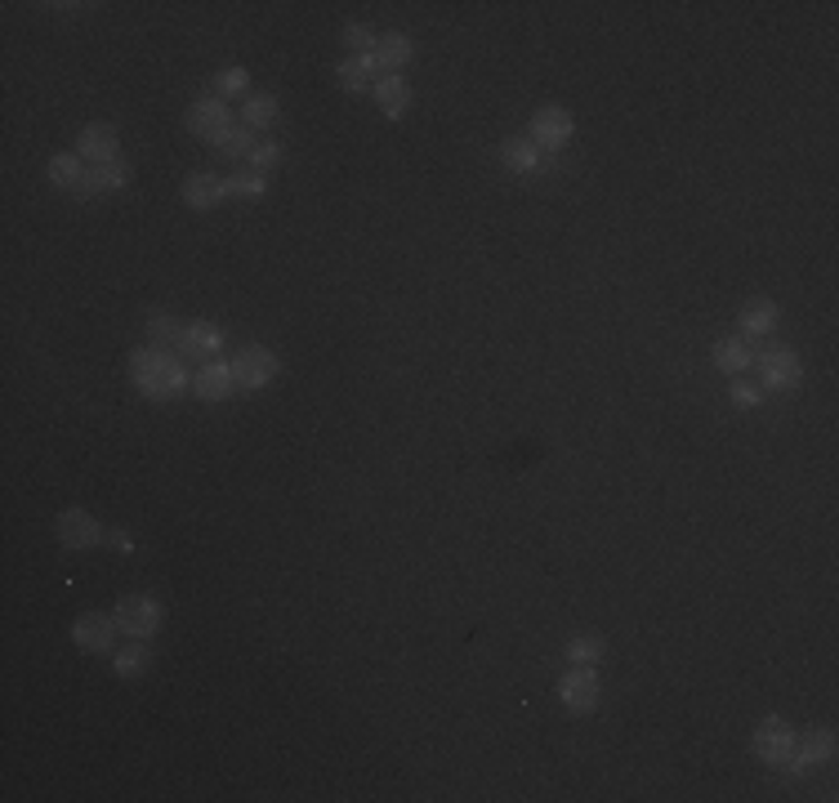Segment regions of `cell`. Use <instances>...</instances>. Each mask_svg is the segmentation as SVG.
<instances>
[{
	"instance_id": "6da1fadb",
	"label": "cell",
	"mask_w": 839,
	"mask_h": 803,
	"mask_svg": "<svg viewBox=\"0 0 839 803\" xmlns=\"http://www.w3.org/2000/svg\"><path fill=\"white\" fill-rule=\"evenodd\" d=\"M130 380L134 389L144 393L148 402H174L179 393L193 389V370L183 366L179 353H166V349H134L130 353Z\"/></svg>"
},
{
	"instance_id": "7a4b0ae2",
	"label": "cell",
	"mask_w": 839,
	"mask_h": 803,
	"mask_svg": "<svg viewBox=\"0 0 839 803\" xmlns=\"http://www.w3.org/2000/svg\"><path fill=\"white\" fill-rule=\"evenodd\" d=\"M112 617H117V630H121L125 638L148 643V638H157L161 625H166V607H161V598H153V594H125V598H117Z\"/></svg>"
},
{
	"instance_id": "3957f363",
	"label": "cell",
	"mask_w": 839,
	"mask_h": 803,
	"mask_svg": "<svg viewBox=\"0 0 839 803\" xmlns=\"http://www.w3.org/2000/svg\"><path fill=\"white\" fill-rule=\"evenodd\" d=\"M755 366H759V385L777 398L795 393L804 385V366H800V353L790 344H764L755 349Z\"/></svg>"
},
{
	"instance_id": "277c9868",
	"label": "cell",
	"mask_w": 839,
	"mask_h": 803,
	"mask_svg": "<svg viewBox=\"0 0 839 803\" xmlns=\"http://www.w3.org/2000/svg\"><path fill=\"white\" fill-rule=\"evenodd\" d=\"M558 701L563 710L585 719L603 705V683H598V666H572L563 679H558Z\"/></svg>"
},
{
	"instance_id": "5b68a950",
	"label": "cell",
	"mask_w": 839,
	"mask_h": 803,
	"mask_svg": "<svg viewBox=\"0 0 839 803\" xmlns=\"http://www.w3.org/2000/svg\"><path fill=\"white\" fill-rule=\"evenodd\" d=\"M232 370H238V389L242 393H259L268 389L277 375H282V357H277L268 344H242V353L232 357Z\"/></svg>"
},
{
	"instance_id": "8992f818",
	"label": "cell",
	"mask_w": 839,
	"mask_h": 803,
	"mask_svg": "<svg viewBox=\"0 0 839 803\" xmlns=\"http://www.w3.org/2000/svg\"><path fill=\"white\" fill-rule=\"evenodd\" d=\"M183 125H189V134L193 138H202V144H219V138L238 125V117L228 112V104L223 99H215V94H202V99H193L189 104V112H183Z\"/></svg>"
},
{
	"instance_id": "52a82bcc",
	"label": "cell",
	"mask_w": 839,
	"mask_h": 803,
	"mask_svg": "<svg viewBox=\"0 0 839 803\" xmlns=\"http://www.w3.org/2000/svg\"><path fill=\"white\" fill-rule=\"evenodd\" d=\"M572 134H576V121L568 108H558V104H545L532 112L527 121V138L540 148V153H563L572 144Z\"/></svg>"
},
{
	"instance_id": "ba28073f",
	"label": "cell",
	"mask_w": 839,
	"mask_h": 803,
	"mask_svg": "<svg viewBox=\"0 0 839 803\" xmlns=\"http://www.w3.org/2000/svg\"><path fill=\"white\" fill-rule=\"evenodd\" d=\"M835 745H839L835 728H813V732L795 737V750H790V759L781 764V772L804 777V772H813V768H826V764L835 759Z\"/></svg>"
},
{
	"instance_id": "9c48e42d",
	"label": "cell",
	"mask_w": 839,
	"mask_h": 803,
	"mask_svg": "<svg viewBox=\"0 0 839 803\" xmlns=\"http://www.w3.org/2000/svg\"><path fill=\"white\" fill-rule=\"evenodd\" d=\"M54 536H59V545L63 549H72V553H81V549H95V545H104L108 540V527L99 523L95 513L89 509H63L59 513V523H54Z\"/></svg>"
},
{
	"instance_id": "30bf717a",
	"label": "cell",
	"mask_w": 839,
	"mask_h": 803,
	"mask_svg": "<svg viewBox=\"0 0 839 803\" xmlns=\"http://www.w3.org/2000/svg\"><path fill=\"white\" fill-rule=\"evenodd\" d=\"M751 750H755V759H759V764L781 768V764L790 759V750H795V728H790L786 719H777V715H768V719L755 723Z\"/></svg>"
},
{
	"instance_id": "8fae6325",
	"label": "cell",
	"mask_w": 839,
	"mask_h": 803,
	"mask_svg": "<svg viewBox=\"0 0 839 803\" xmlns=\"http://www.w3.org/2000/svg\"><path fill=\"white\" fill-rule=\"evenodd\" d=\"M117 617L112 611H81L72 621V643L81 652H95V656H112L117 652Z\"/></svg>"
},
{
	"instance_id": "7c38bea8",
	"label": "cell",
	"mask_w": 839,
	"mask_h": 803,
	"mask_svg": "<svg viewBox=\"0 0 839 803\" xmlns=\"http://www.w3.org/2000/svg\"><path fill=\"white\" fill-rule=\"evenodd\" d=\"M72 153H76L85 166L121 161V134H117V125H108V121H89V125H81Z\"/></svg>"
},
{
	"instance_id": "4fadbf2b",
	"label": "cell",
	"mask_w": 839,
	"mask_h": 803,
	"mask_svg": "<svg viewBox=\"0 0 839 803\" xmlns=\"http://www.w3.org/2000/svg\"><path fill=\"white\" fill-rule=\"evenodd\" d=\"M134 179V166L121 157V161H108V166H85V179L76 183L81 202H95V197H108V193H121V187Z\"/></svg>"
},
{
	"instance_id": "5bb4252c",
	"label": "cell",
	"mask_w": 839,
	"mask_h": 803,
	"mask_svg": "<svg viewBox=\"0 0 839 803\" xmlns=\"http://www.w3.org/2000/svg\"><path fill=\"white\" fill-rule=\"evenodd\" d=\"M223 326H215V321H189L183 326V340H179V357L183 362H197V366H206V362H215L219 357V349H223Z\"/></svg>"
},
{
	"instance_id": "9a60e30c",
	"label": "cell",
	"mask_w": 839,
	"mask_h": 803,
	"mask_svg": "<svg viewBox=\"0 0 839 803\" xmlns=\"http://www.w3.org/2000/svg\"><path fill=\"white\" fill-rule=\"evenodd\" d=\"M193 393H197L202 402H228L232 393H238V370H232V362L215 357V362L197 366V370H193Z\"/></svg>"
},
{
	"instance_id": "2e32d148",
	"label": "cell",
	"mask_w": 839,
	"mask_h": 803,
	"mask_svg": "<svg viewBox=\"0 0 839 803\" xmlns=\"http://www.w3.org/2000/svg\"><path fill=\"white\" fill-rule=\"evenodd\" d=\"M179 202L189 206V210H197V215L215 210L219 202H228V193H223V179H219V174H210V170H193L189 179L179 183Z\"/></svg>"
},
{
	"instance_id": "e0dca14e",
	"label": "cell",
	"mask_w": 839,
	"mask_h": 803,
	"mask_svg": "<svg viewBox=\"0 0 839 803\" xmlns=\"http://www.w3.org/2000/svg\"><path fill=\"white\" fill-rule=\"evenodd\" d=\"M737 326H741V336H745V340H768L773 330L781 326V304L768 300V295H755L751 304L737 313Z\"/></svg>"
},
{
	"instance_id": "ac0fdd59",
	"label": "cell",
	"mask_w": 839,
	"mask_h": 803,
	"mask_svg": "<svg viewBox=\"0 0 839 803\" xmlns=\"http://www.w3.org/2000/svg\"><path fill=\"white\" fill-rule=\"evenodd\" d=\"M540 157H545V153H540V148L532 144L527 134H509L504 144L496 148V161H500V166H504L509 174H519V179L536 174V170H540Z\"/></svg>"
},
{
	"instance_id": "d6986e66",
	"label": "cell",
	"mask_w": 839,
	"mask_h": 803,
	"mask_svg": "<svg viewBox=\"0 0 839 803\" xmlns=\"http://www.w3.org/2000/svg\"><path fill=\"white\" fill-rule=\"evenodd\" d=\"M370 99H376V108L385 112V121H402L415 94H411L406 76H380L376 85H370Z\"/></svg>"
},
{
	"instance_id": "ffe728a7",
	"label": "cell",
	"mask_w": 839,
	"mask_h": 803,
	"mask_svg": "<svg viewBox=\"0 0 839 803\" xmlns=\"http://www.w3.org/2000/svg\"><path fill=\"white\" fill-rule=\"evenodd\" d=\"M710 362L728 375V380H737V375H745V370L755 366V349H751V340L728 336V340H715V344H710Z\"/></svg>"
},
{
	"instance_id": "44dd1931",
	"label": "cell",
	"mask_w": 839,
	"mask_h": 803,
	"mask_svg": "<svg viewBox=\"0 0 839 803\" xmlns=\"http://www.w3.org/2000/svg\"><path fill=\"white\" fill-rule=\"evenodd\" d=\"M336 76H340V89L366 94L370 85L380 81V63H376V54H344L340 68H336Z\"/></svg>"
},
{
	"instance_id": "7402d4cb",
	"label": "cell",
	"mask_w": 839,
	"mask_h": 803,
	"mask_svg": "<svg viewBox=\"0 0 839 803\" xmlns=\"http://www.w3.org/2000/svg\"><path fill=\"white\" fill-rule=\"evenodd\" d=\"M415 59V45L406 32H385L380 45H376V63H380V76H402V68Z\"/></svg>"
},
{
	"instance_id": "603a6c76",
	"label": "cell",
	"mask_w": 839,
	"mask_h": 803,
	"mask_svg": "<svg viewBox=\"0 0 839 803\" xmlns=\"http://www.w3.org/2000/svg\"><path fill=\"white\" fill-rule=\"evenodd\" d=\"M277 117H282V104H277V94H251V99L242 104V125L251 130V134H264V130H272L277 125Z\"/></svg>"
},
{
	"instance_id": "cb8c5ba5",
	"label": "cell",
	"mask_w": 839,
	"mask_h": 803,
	"mask_svg": "<svg viewBox=\"0 0 839 803\" xmlns=\"http://www.w3.org/2000/svg\"><path fill=\"white\" fill-rule=\"evenodd\" d=\"M223 193H228V202H264L268 197V174L238 170V174L223 179Z\"/></svg>"
},
{
	"instance_id": "d4e9b609",
	"label": "cell",
	"mask_w": 839,
	"mask_h": 803,
	"mask_svg": "<svg viewBox=\"0 0 839 803\" xmlns=\"http://www.w3.org/2000/svg\"><path fill=\"white\" fill-rule=\"evenodd\" d=\"M210 85H215V99H223V104H228V99H242V104L251 99V72H246L242 63H232V68H219Z\"/></svg>"
},
{
	"instance_id": "484cf974",
	"label": "cell",
	"mask_w": 839,
	"mask_h": 803,
	"mask_svg": "<svg viewBox=\"0 0 839 803\" xmlns=\"http://www.w3.org/2000/svg\"><path fill=\"white\" fill-rule=\"evenodd\" d=\"M183 326H189V321H179V317H170V313H148V344L174 353L179 340H183Z\"/></svg>"
},
{
	"instance_id": "4316f807",
	"label": "cell",
	"mask_w": 839,
	"mask_h": 803,
	"mask_svg": "<svg viewBox=\"0 0 839 803\" xmlns=\"http://www.w3.org/2000/svg\"><path fill=\"white\" fill-rule=\"evenodd\" d=\"M45 174H50V183L63 187V193H76V183L85 179V161L76 153H54L50 166H45Z\"/></svg>"
},
{
	"instance_id": "83f0119b",
	"label": "cell",
	"mask_w": 839,
	"mask_h": 803,
	"mask_svg": "<svg viewBox=\"0 0 839 803\" xmlns=\"http://www.w3.org/2000/svg\"><path fill=\"white\" fill-rule=\"evenodd\" d=\"M603 652H608L603 634H576V638H568V647H563L568 666H598Z\"/></svg>"
},
{
	"instance_id": "f1b7e54d",
	"label": "cell",
	"mask_w": 839,
	"mask_h": 803,
	"mask_svg": "<svg viewBox=\"0 0 839 803\" xmlns=\"http://www.w3.org/2000/svg\"><path fill=\"white\" fill-rule=\"evenodd\" d=\"M112 670H117V679H138L148 670V643H125L121 652H112Z\"/></svg>"
},
{
	"instance_id": "f546056e",
	"label": "cell",
	"mask_w": 839,
	"mask_h": 803,
	"mask_svg": "<svg viewBox=\"0 0 839 803\" xmlns=\"http://www.w3.org/2000/svg\"><path fill=\"white\" fill-rule=\"evenodd\" d=\"M251 148H255V134H251L242 121L232 125V130L219 138V144H215V153H219V157H232V161H246V157H251Z\"/></svg>"
},
{
	"instance_id": "4dcf8cb0",
	"label": "cell",
	"mask_w": 839,
	"mask_h": 803,
	"mask_svg": "<svg viewBox=\"0 0 839 803\" xmlns=\"http://www.w3.org/2000/svg\"><path fill=\"white\" fill-rule=\"evenodd\" d=\"M376 45H380V32L370 23H349L344 27V50L349 54H376Z\"/></svg>"
},
{
	"instance_id": "1f68e13d",
	"label": "cell",
	"mask_w": 839,
	"mask_h": 803,
	"mask_svg": "<svg viewBox=\"0 0 839 803\" xmlns=\"http://www.w3.org/2000/svg\"><path fill=\"white\" fill-rule=\"evenodd\" d=\"M282 144H277V138H264V144H255L251 148V157H246V170H255V174H268L272 166H282Z\"/></svg>"
},
{
	"instance_id": "d6a6232c",
	"label": "cell",
	"mask_w": 839,
	"mask_h": 803,
	"mask_svg": "<svg viewBox=\"0 0 839 803\" xmlns=\"http://www.w3.org/2000/svg\"><path fill=\"white\" fill-rule=\"evenodd\" d=\"M759 393H764V389H755V385H745V380H741V375H737V380L728 385V398H732V406H737V411H755V406H759Z\"/></svg>"
},
{
	"instance_id": "836d02e7",
	"label": "cell",
	"mask_w": 839,
	"mask_h": 803,
	"mask_svg": "<svg viewBox=\"0 0 839 803\" xmlns=\"http://www.w3.org/2000/svg\"><path fill=\"white\" fill-rule=\"evenodd\" d=\"M108 545H112L117 553H134V536H130L125 527H112V532H108Z\"/></svg>"
}]
</instances>
